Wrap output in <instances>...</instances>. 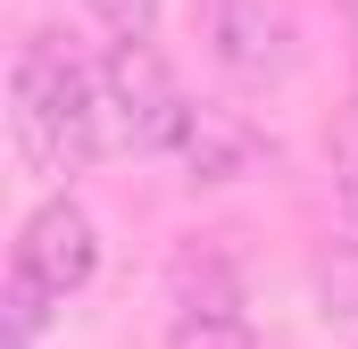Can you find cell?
<instances>
[{"label":"cell","instance_id":"1","mask_svg":"<svg viewBox=\"0 0 358 349\" xmlns=\"http://www.w3.org/2000/svg\"><path fill=\"white\" fill-rule=\"evenodd\" d=\"M100 91H108V125H117V142H125L134 158H167V167H183L192 183H242V174L267 158V142H259L242 117L200 108L150 42H108Z\"/></svg>","mask_w":358,"mask_h":349},{"label":"cell","instance_id":"2","mask_svg":"<svg viewBox=\"0 0 358 349\" xmlns=\"http://www.w3.org/2000/svg\"><path fill=\"white\" fill-rule=\"evenodd\" d=\"M8 133H17V158L42 183L84 174L117 142L100 67H84L59 34H25L17 42V67H8Z\"/></svg>","mask_w":358,"mask_h":349},{"label":"cell","instance_id":"3","mask_svg":"<svg viewBox=\"0 0 358 349\" xmlns=\"http://www.w3.org/2000/svg\"><path fill=\"white\" fill-rule=\"evenodd\" d=\"M100 274V225L76 191H50L25 225H17V250H8V349H34L50 333V316Z\"/></svg>","mask_w":358,"mask_h":349},{"label":"cell","instance_id":"4","mask_svg":"<svg viewBox=\"0 0 358 349\" xmlns=\"http://www.w3.org/2000/svg\"><path fill=\"white\" fill-rule=\"evenodd\" d=\"M167 333L176 349H250V291L225 242H183L167 266Z\"/></svg>","mask_w":358,"mask_h":349},{"label":"cell","instance_id":"5","mask_svg":"<svg viewBox=\"0 0 358 349\" xmlns=\"http://www.w3.org/2000/svg\"><path fill=\"white\" fill-rule=\"evenodd\" d=\"M200 34H208V59H217L242 91L283 84V67H292V25H283V0H217V8L200 17Z\"/></svg>","mask_w":358,"mask_h":349},{"label":"cell","instance_id":"6","mask_svg":"<svg viewBox=\"0 0 358 349\" xmlns=\"http://www.w3.org/2000/svg\"><path fill=\"white\" fill-rule=\"evenodd\" d=\"M317 299H325V325L358 349V242H334L317 258Z\"/></svg>","mask_w":358,"mask_h":349},{"label":"cell","instance_id":"7","mask_svg":"<svg viewBox=\"0 0 358 349\" xmlns=\"http://www.w3.org/2000/svg\"><path fill=\"white\" fill-rule=\"evenodd\" d=\"M84 8L100 17L108 42H150V25H159V0H84Z\"/></svg>","mask_w":358,"mask_h":349},{"label":"cell","instance_id":"8","mask_svg":"<svg viewBox=\"0 0 358 349\" xmlns=\"http://www.w3.org/2000/svg\"><path fill=\"white\" fill-rule=\"evenodd\" d=\"M334 183H342V208H350V225H358V117H350V133H342V150H334Z\"/></svg>","mask_w":358,"mask_h":349},{"label":"cell","instance_id":"9","mask_svg":"<svg viewBox=\"0 0 358 349\" xmlns=\"http://www.w3.org/2000/svg\"><path fill=\"white\" fill-rule=\"evenodd\" d=\"M208 8H217V0H200V17H208Z\"/></svg>","mask_w":358,"mask_h":349}]
</instances>
